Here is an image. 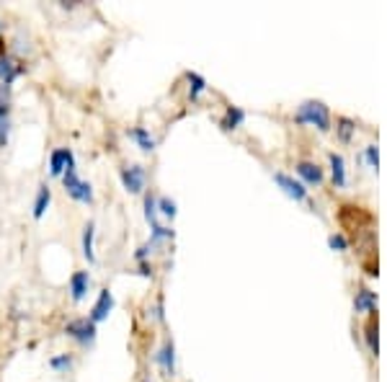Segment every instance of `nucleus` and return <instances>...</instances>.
<instances>
[{"label": "nucleus", "instance_id": "nucleus-11", "mask_svg": "<svg viewBox=\"0 0 387 382\" xmlns=\"http://www.w3.org/2000/svg\"><path fill=\"white\" fill-rule=\"evenodd\" d=\"M297 173H300V178L305 181V186H317V183L323 181V171L315 166V163H308V160H302V163H297Z\"/></svg>", "mask_w": 387, "mask_h": 382}, {"label": "nucleus", "instance_id": "nucleus-9", "mask_svg": "<svg viewBox=\"0 0 387 382\" xmlns=\"http://www.w3.org/2000/svg\"><path fill=\"white\" fill-rule=\"evenodd\" d=\"M67 168H75V155L72 150H55L49 158V173L52 176H63Z\"/></svg>", "mask_w": 387, "mask_h": 382}, {"label": "nucleus", "instance_id": "nucleus-23", "mask_svg": "<svg viewBox=\"0 0 387 382\" xmlns=\"http://www.w3.org/2000/svg\"><path fill=\"white\" fill-rule=\"evenodd\" d=\"M339 132H341V140H348L351 137V132H354V121L351 119H339Z\"/></svg>", "mask_w": 387, "mask_h": 382}, {"label": "nucleus", "instance_id": "nucleus-20", "mask_svg": "<svg viewBox=\"0 0 387 382\" xmlns=\"http://www.w3.org/2000/svg\"><path fill=\"white\" fill-rule=\"evenodd\" d=\"M158 209H160V215L168 217V220H173V217H176V202L168 199V197H160V199H158Z\"/></svg>", "mask_w": 387, "mask_h": 382}, {"label": "nucleus", "instance_id": "nucleus-3", "mask_svg": "<svg viewBox=\"0 0 387 382\" xmlns=\"http://www.w3.org/2000/svg\"><path fill=\"white\" fill-rule=\"evenodd\" d=\"M65 334L70 336V338H75L80 346H93L96 334H98V331H96V326L88 318H75L65 326Z\"/></svg>", "mask_w": 387, "mask_h": 382}, {"label": "nucleus", "instance_id": "nucleus-10", "mask_svg": "<svg viewBox=\"0 0 387 382\" xmlns=\"http://www.w3.org/2000/svg\"><path fill=\"white\" fill-rule=\"evenodd\" d=\"M155 362L163 367V372H166L168 377H173V372H176V349H173V343H171V341L163 343V349L155 354Z\"/></svg>", "mask_w": 387, "mask_h": 382}, {"label": "nucleus", "instance_id": "nucleus-19", "mask_svg": "<svg viewBox=\"0 0 387 382\" xmlns=\"http://www.w3.org/2000/svg\"><path fill=\"white\" fill-rule=\"evenodd\" d=\"M155 215H158V202H155V197H152V194H147V197H145V217H147V223L152 225V228H155Z\"/></svg>", "mask_w": 387, "mask_h": 382}, {"label": "nucleus", "instance_id": "nucleus-16", "mask_svg": "<svg viewBox=\"0 0 387 382\" xmlns=\"http://www.w3.org/2000/svg\"><path fill=\"white\" fill-rule=\"evenodd\" d=\"M245 121V112L243 109H237V106H230L228 114H225V119H222V127L225 129H237L240 124Z\"/></svg>", "mask_w": 387, "mask_h": 382}, {"label": "nucleus", "instance_id": "nucleus-8", "mask_svg": "<svg viewBox=\"0 0 387 382\" xmlns=\"http://www.w3.org/2000/svg\"><path fill=\"white\" fill-rule=\"evenodd\" d=\"M91 289V274L88 271H75L70 277V297L75 303H83Z\"/></svg>", "mask_w": 387, "mask_h": 382}, {"label": "nucleus", "instance_id": "nucleus-4", "mask_svg": "<svg viewBox=\"0 0 387 382\" xmlns=\"http://www.w3.org/2000/svg\"><path fill=\"white\" fill-rule=\"evenodd\" d=\"M145 181H147V173H145L143 166L122 168V183H124V189L129 191V194H143Z\"/></svg>", "mask_w": 387, "mask_h": 382}, {"label": "nucleus", "instance_id": "nucleus-12", "mask_svg": "<svg viewBox=\"0 0 387 382\" xmlns=\"http://www.w3.org/2000/svg\"><path fill=\"white\" fill-rule=\"evenodd\" d=\"M126 135L135 140L137 147H140L143 152H152V150H155V145H158V143H155V137H150V132H147L145 127H132L129 132H126Z\"/></svg>", "mask_w": 387, "mask_h": 382}, {"label": "nucleus", "instance_id": "nucleus-21", "mask_svg": "<svg viewBox=\"0 0 387 382\" xmlns=\"http://www.w3.org/2000/svg\"><path fill=\"white\" fill-rule=\"evenodd\" d=\"M49 364L55 367V369H70V367H72V357H70V354H60V357H55L52 362H49Z\"/></svg>", "mask_w": 387, "mask_h": 382}, {"label": "nucleus", "instance_id": "nucleus-26", "mask_svg": "<svg viewBox=\"0 0 387 382\" xmlns=\"http://www.w3.org/2000/svg\"><path fill=\"white\" fill-rule=\"evenodd\" d=\"M377 328L374 326H369V346H372V351H377Z\"/></svg>", "mask_w": 387, "mask_h": 382}, {"label": "nucleus", "instance_id": "nucleus-22", "mask_svg": "<svg viewBox=\"0 0 387 382\" xmlns=\"http://www.w3.org/2000/svg\"><path fill=\"white\" fill-rule=\"evenodd\" d=\"M8 135H11V119H0V147L8 145Z\"/></svg>", "mask_w": 387, "mask_h": 382}, {"label": "nucleus", "instance_id": "nucleus-24", "mask_svg": "<svg viewBox=\"0 0 387 382\" xmlns=\"http://www.w3.org/2000/svg\"><path fill=\"white\" fill-rule=\"evenodd\" d=\"M328 243H331L333 251H346V248H348L346 238H343V235H339V232H336V235H331V238H328Z\"/></svg>", "mask_w": 387, "mask_h": 382}, {"label": "nucleus", "instance_id": "nucleus-28", "mask_svg": "<svg viewBox=\"0 0 387 382\" xmlns=\"http://www.w3.org/2000/svg\"><path fill=\"white\" fill-rule=\"evenodd\" d=\"M6 55V41H3V37H0V57Z\"/></svg>", "mask_w": 387, "mask_h": 382}, {"label": "nucleus", "instance_id": "nucleus-5", "mask_svg": "<svg viewBox=\"0 0 387 382\" xmlns=\"http://www.w3.org/2000/svg\"><path fill=\"white\" fill-rule=\"evenodd\" d=\"M274 181L282 186V191H284L289 199H294V202H305V199H308V189H305V183L294 181L292 176H287V173H282V171H279V173H274Z\"/></svg>", "mask_w": 387, "mask_h": 382}, {"label": "nucleus", "instance_id": "nucleus-6", "mask_svg": "<svg viewBox=\"0 0 387 382\" xmlns=\"http://www.w3.org/2000/svg\"><path fill=\"white\" fill-rule=\"evenodd\" d=\"M114 310V295H111L109 289H101L98 292V300L93 303V308H91V323H103V320L109 318V312Z\"/></svg>", "mask_w": 387, "mask_h": 382}, {"label": "nucleus", "instance_id": "nucleus-15", "mask_svg": "<svg viewBox=\"0 0 387 382\" xmlns=\"http://www.w3.org/2000/svg\"><path fill=\"white\" fill-rule=\"evenodd\" d=\"M93 238H96V228H93V223H88L86 228H83V256L88 258V263H93V261H96Z\"/></svg>", "mask_w": 387, "mask_h": 382}, {"label": "nucleus", "instance_id": "nucleus-2", "mask_svg": "<svg viewBox=\"0 0 387 382\" xmlns=\"http://www.w3.org/2000/svg\"><path fill=\"white\" fill-rule=\"evenodd\" d=\"M63 183L70 199L80 202V204H93V189H91V183L83 181V178L75 173V168H67V171H65Z\"/></svg>", "mask_w": 387, "mask_h": 382}, {"label": "nucleus", "instance_id": "nucleus-27", "mask_svg": "<svg viewBox=\"0 0 387 382\" xmlns=\"http://www.w3.org/2000/svg\"><path fill=\"white\" fill-rule=\"evenodd\" d=\"M147 253H150V246H143L140 251H137V261H145V258H147Z\"/></svg>", "mask_w": 387, "mask_h": 382}, {"label": "nucleus", "instance_id": "nucleus-1", "mask_svg": "<svg viewBox=\"0 0 387 382\" xmlns=\"http://www.w3.org/2000/svg\"><path fill=\"white\" fill-rule=\"evenodd\" d=\"M297 121L300 124H313L320 132H328L331 129V114L325 109V104L320 101H305V104L297 109Z\"/></svg>", "mask_w": 387, "mask_h": 382}, {"label": "nucleus", "instance_id": "nucleus-7", "mask_svg": "<svg viewBox=\"0 0 387 382\" xmlns=\"http://www.w3.org/2000/svg\"><path fill=\"white\" fill-rule=\"evenodd\" d=\"M21 72H24V65H18V60H13V57L8 55L0 57V83L6 88H11V83H13Z\"/></svg>", "mask_w": 387, "mask_h": 382}, {"label": "nucleus", "instance_id": "nucleus-25", "mask_svg": "<svg viewBox=\"0 0 387 382\" xmlns=\"http://www.w3.org/2000/svg\"><path fill=\"white\" fill-rule=\"evenodd\" d=\"M364 155H367V163H369L372 168H377V147H374V145H369V147L364 150Z\"/></svg>", "mask_w": 387, "mask_h": 382}, {"label": "nucleus", "instance_id": "nucleus-14", "mask_svg": "<svg viewBox=\"0 0 387 382\" xmlns=\"http://www.w3.org/2000/svg\"><path fill=\"white\" fill-rule=\"evenodd\" d=\"M354 305L359 312H369V310H374V305H377V295L369 292V289H359V292H356Z\"/></svg>", "mask_w": 387, "mask_h": 382}, {"label": "nucleus", "instance_id": "nucleus-18", "mask_svg": "<svg viewBox=\"0 0 387 382\" xmlns=\"http://www.w3.org/2000/svg\"><path fill=\"white\" fill-rule=\"evenodd\" d=\"M331 168H333V181H336V186H343V183H346V166H343V158H341V155H331Z\"/></svg>", "mask_w": 387, "mask_h": 382}, {"label": "nucleus", "instance_id": "nucleus-13", "mask_svg": "<svg viewBox=\"0 0 387 382\" xmlns=\"http://www.w3.org/2000/svg\"><path fill=\"white\" fill-rule=\"evenodd\" d=\"M49 202H52V191H49L47 183H41L39 191H37V199H34V217L37 220H41L44 217V212H47Z\"/></svg>", "mask_w": 387, "mask_h": 382}, {"label": "nucleus", "instance_id": "nucleus-17", "mask_svg": "<svg viewBox=\"0 0 387 382\" xmlns=\"http://www.w3.org/2000/svg\"><path fill=\"white\" fill-rule=\"evenodd\" d=\"M204 88H206V80L199 75V72H189V96H191V101H197L199 96L204 93Z\"/></svg>", "mask_w": 387, "mask_h": 382}]
</instances>
